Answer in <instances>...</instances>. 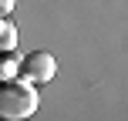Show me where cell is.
Instances as JSON below:
<instances>
[{"mask_svg": "<svg viewBox=\"0 0 128 121\" xmlns=\"http://www.w3.org/2000/svg\"><path fill=\"white\" fill-rule=\"evenodd\" d=\"M37 104H40L37 88L20 84V81L0 84V121H27L37 111Z\"/></svg>", "mask_w": 128, "mask_h": 121, "instance_id": "1", "label": "cell"}, {"mask_svg": "<svg viewBox=\"0 0 128 121\" xmlns=\"http://www.w3.org/2000/svg\"><path fill=\"white\" fill-rule=\"evenodd\" d=\"M20 71L27 74L30 84H44V81H51L58 74V61L47 51H30L27 57H20Z\"/></svg>", "mask_w": 128, "mask_h": 121, "instance_id": "2", "label": "cell"}, {"mask_svg": "<svg viewBox=\"0 0 128 121\" xmlns=\"http://www.w3.org/2000/svg\"><path fill=\"white\" fill-rule=\"evenodd\" d=\"M14 71H20V57L17 54H0V77H10Z\"/></svg>", "mask_w": 128, "mask_h": 121, "instance_id": "3", "label": "cell"}, {"mask_svg": "<svg viewBox=\"0 0 128 121\" xmlns=\"http://www.w3.org/2000/svg\"><path fill=\"white\" fill-rule=\"evenodd\" d=\"M10 10H14V0H0V17H7Z\"/></svg>", "mask_w": 128, "mask_h": 121, "instance_id": "4", "label": "cell"}]
</instances>
